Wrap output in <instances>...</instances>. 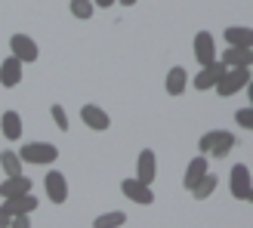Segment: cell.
I'll list each match as a JSON object with an SVG mask.
<instances>
[{
	"instance_id": "83f0119b",
	"label": "cell",
	"mask_w": 253,
	"mask_h": 228,
	"mask_svg": "<svg viewBox=\"0 0 253 228\" xmlns=\"http://www.w3.org/2000/svg\"><path fill=\"white\" fill-rule=\"evenodd\" d=\"M121 6H133V3H139V0H118Z\"/></svg>"
},
{
	"instance_id": "30bf717a",
	"label": "cell",
	"mask_w": 253,
	"mask_h": 228,
	"mask_svg": "<svg viewBox=\"0 0 253 228\" xmlns=\"http://www.w3.org/2000/svg\"><path fill=\"white\" fill-rule=\"evenodd\" d=\"M195 59L201 62V65H210V62L216 59V40H213V34L201 31L195 37Z\"/></svg>"
},
{
	"instance_id": "9a60e30c",
	"label": "cell",
	"mask_w": 253,
	"mask_h": 228,
	"mask_svg": "<svg viewBox=\"0 0 253 228\" xmlns=\"http://www.w3.org/2000/svg\"><path fill=\"white\" fill-rule=\"evenodd\" d=\"M210 170V163H207V157L201 154V157H195L192 163L185 167V176H182V185H185V191H192V188L201 182V176H204Z\"/></svg>"
},
{
	"instance_id": "44dd1931",
	"label": "cell",
	"mask_w": 253,
	"mask_h": 228,
	"mask_svg": "<svg viewBox=\"0 0 253 228\" xmlns=\"http://www.w3.org/2000/svg\"><path fill=\"white\" fill-rule=\"evenodd\" d=\"M0 167L6 170V176H19L22 173V157L16 154V151H3V154H0Z\"/></svg>"
},
{
	"instance_id": "4fadbf2b",
	"label": "cell",
	"mask_w": 253,
	"mask_h": 228,
	"mask_svg": "<svg viewBox=\"0 0 253 228\" xmlns=\"http://www.w3.org/2000/svg\"><path fill=\"white\" fill-rule=\"evenodd\" d=\"M81 117H84V123L90 126V130H99V133L111 126V117H108V114L99 108V105H84V108H81Z\"/></svg>"
},
{
	"instance_id": "7c38bea8",
	"label": "cell",
	"mask_w": 253,
	"mask_h": 228,
	"mask_svg": "<svg viewBox=\"0 0 253 228\" xmlns=\"http://www.w3.org/2000/svg\"><path fill=\"white\" fill-rule=\"evenodd\" d=\"M222 62L229 68H250L253 65V49L250 46H229L222 53Z\"/></svg>"
},
{
	"instance_id": "d4e9b609",
	"label": "cell",
	"mask_w": 253,
	"mask_h": 228,
	"mask_svg": "<svg viewBox=\"0 0 253 228\" xmlns=\"http://www.w3.org/2000/svg\"><path fill=\"white\" fill-rule=\"evenodd\" d=\"M235 120H238V126L250 130V126H253V108H241V111H235Z\"/></svg>"
},
{
	"instance_id": "6da1fadb",
	"label": "cell",
	"mask_w": 253,
	"mask_h": 228,
	"mask_svg": "<svg viewBox=\"0 0 253 228\" xmlns=\"http://www.w3.org/2000/svg\"><path fill=\"white\" fill-rule=\"evenodd\" d=\"M198 148H201V154H213V157L219 160V157H225L235 148V133H229V130L204 133V136H201V142H198Z\"/></svg>"
},
{
	"instance_id": "484cf974",
	"label": "cell",
	"mask_w": 253,
	"mask_h": 228,
	"mask_svg": "<svg viewBox=\"0 0 253 228\" xmlns=\"http://www.w3.org/2000/svg\"><path fill=\"white\" fill-rule=\"evenodd\" d=\"M9 219H12V216H9L3 207H0V228H6V225H9Z\"/></svg>"
},
{
	"instance_id": "52a82bcc",
	"label": "cell",
	"mask_w": 253,
	"mask_h": 228,
	"mask_svg": "<svg viewBox=\"0 0 253 228\" xmlns=\"http://www.w3.org/2000/svg\"><path fill=\"white\" fill-rule=\"evenodd\" d=\"M225 68H229L225 62H216V59H213L210 65H204V68H201V74L192 80V83H195V90H213V86H216V80L225 74Z\"/></svg>"
},
{
	"instance_id": "cb8c5ba5",
	"label": "cell",
	"mask_w": 253,
	"mask_h": 228,
	"mask_svg": "<svg viewBox=\"0 0 253 228\" xmlns=\"http://www.w3.org/2000/svg\"><path fill=\"white\" fill-rule=\"evenodd\" d=\"M49 114H53V120H56L59 130H62V133H68V117H65V108H62V105H53V108H49Z\"/></svg>"
},
{
	"instance_id": "8992f818",
	"label": "cell",
	"mask_w": 253,
	"mask_h": 228,
	"mask_svg": "<svg viewBox=\"0 0 253 228\" xmlns=\"http://www.w3.org/2000/svg\"><path fill=\"white\" fill-rule=\"evenodd\" d=\"M9 49H12V56H16L22 65H25V62H37V56H41V53H37V43L31 40L28 34H12L9 37Z\"/></svg>"
},
{
	"instance_id": "7402d4cb",
	"label": "cell",
	"mask_w": 253,
	"mask_h": 228,
	"mask_svg": "<svg viewBox=\"0 0 253 228\" xmlns=\"http://www.w3.org/2000/svg\"><path fill=\"white\" fill-rule=\"evenodd\" d=\"M124 222H126V213L118 210V213H105V216H99L93 225H96V228H121Z\"/></svg>"
},
{
	"instance_id": "8fae6325",
	"label": "cell",
	"mask_w": 253,
	"mask_h": 228,
	"mask_svg": "<svg viewBox=\"0 0 253 228\" xmlns=\"http://www.w3.org/2000/svg\"><path fill=\"white\" fill-rule=\"evenodd\" d=\"M0 83H3L6 90H12V86L22 83V62L16 56L3 59V65H0Z\"/></svg>"
},
{
	"instance_id": "277c9868",
	"label": "cell",
	"mask_w": 253,
	"mask_h": 228,
	"mask_svg": "<svg viewBox=\"0 0 253 228\" xmlns=\"http://www.w3.org/2000/svg\"><path fill=\"white\" fill-rule=\"evenodd\" d=\"M232 194L238 200H250V194H253V182H250V167L247 163H235L232 167Z\"/></svg>"
},
{
	"instance_id": "5bb4252c",
	"label": "cell",
	"mask_w": 253,
	"mask_h": 228,
	"mask_svg": "<svg viewBox=\"0 0 253 228\" xmlns=\"http://www.w3.org/2000/svg\"><path fill=\"white\" fill-rule=\"evenodd\" d=\"M6 204L3 210L9 213V216H16V213H34L37 210V197L31 191H25V194H16V197H3Z\"/></svg>"
},
{
	"instance_id": "2e32d148",
	"label": "cell",
	"mask_w": 253,
	"mask_h": 228,
	"mask_svg": "<svg viewBox=\"0 0 253 228\" xmlns=\"http://www.w3.org/2000/svg\"><path fill=\"white\" fill-rule=\"evenodd\" d=\"M0 133H3L6 139H22V117H19V111H6V114H0Z\"/></svg>"
},
{
	"instance_id": "9c48e42d",
	"label": "cell",
	"mask_w": 253,
	"mask_h": 228,
	"mask_svg": "<svg viewBox=\"0 0 253 228\" xmlns=\"http://www.w3.org/2000/svg\"><path fill=\"white\" fill-rule=\"evenodd\" d=\"M155 176H158V157H155V151H151V148H145L142 154H139V160H136V179L151 185V182H155Z\"/></svg>"
},
{
	"instance_id": "ffe728a7",
	"label": "cell",
	"mask_w": 253,
	"mask_h": 228,
	"mask_svg": "<svg viewBox=\"0 0 253 228\" xmlns=\"http://www.w3.org/2000/svg\"><path fill=\"white\" fill-rule=\"evenodd\" d=\"M185 86H188V71L185 68H170V74H167V93L170 96H182Z\"/></svg>"
},
{
	"instance_id": "4316f807",
	"label": "cell",
	"mask_w": 253,
	"mask_h": 228,
	"mask_svg": "<svg viewBox=\"0 0 253 228\" xmlns=\"http://www.w3.org/2000/svg\"><path fill=\"white\" fill-rule=\"evenodd\" d=\"M111 3H118V0H93V6H102V9L111 6Z\"/></svg>"
},
{
	"instance_id": "3957f363",
	"label": "cell",
	"mask_w": 253,
	"mask_h": 228,
	"mask_svg": "<svg viewBox=\"0 0 253 228\" xmlns=\"http://www.w3.org/2000/svg\"><path fill=\"white\" fill-rule=\"evenodd\" d=\"M247 86H250V68H225V74L216 80V86H213V90L229 99V96H235V93L247 90Z\"/></svg>"
},
{
	"instance_id": "7a4b0ae2",
	"label": "cell",
	"mask_w": 253,
	"mask_h": 228,
	"mask_svg": "<svg viewBox=\"0 0 253 228\" xmlns=\"http://www.w3.org/2000/svg\"><path fill=\"white\" fill-rule=\"evenodd\" d=\"M19 157L22 163H34V167H46V163H53L59 157V148L49 145V142H25L19 148Z\"/></svg>"
},
{
	"instance_id": "5b68a950",
	"label": "cell",
	"mask_w": 253,
	"mask_h": 228,
	"mask_svg": "<svg viewBox=\"0 0 253 228\" xmlns=\"http://www.w3.org/2000/svg\"><path fill=\"white\" fill-rule=\"evenodd\" d=\"M43 188H46V197L53 200V204H65V200H68V179L59 170H49L46 173Z\"/></svg>"
},
{
	"instance_id": "e0dca14e",
	"label": "cell",
	"mask_w": 253,
	"mask_h": 228,
	"mask_svg": "<svg viewBox=\"0 0 253 228\" xmlns=\"http://www.w3.org/2000/svg\"><path fill=\"white\" fill-rule=\"evenodd\" d=\"M25 191H31V179L28 176H9V179L0 185V194L3 197H16V194H25Z\"/></svg>"
},
{
	"instance_id": "ac0fdd59",
	"label": "cell",
	"mask_w": 253,
	"mask_h": 228,
	"mask_svg": "<svg viewBox=\"0 0 253 228\" xmlns=\"http://www.w3.org/2000/svg\"><path fill=\"white\" fill-rule=\"evenodd\" d=\"M225 43H232V46H253V31L247 28V25L225 28Z\"/></svg>"
},
{
	"instance_id": "ba28073f",
	"label": "cell",
	"mask_w": 253,
	"mask_h": 228,
	"mask_svg": "<svg viewBox=\"0 0 253 228\" xmlns=\"http://www.w3.org/2000/svg\"><path fill=\"white\" fill-rule=\"evenodd\" d=\"M121 191L130 197L133 204H142V207H148L151 200H155V194H151V185L139 182V179H124V182H121Z\"/></svg>"
},
{
	"instance_id": "d6986e66",
	"label": "cell",
	"mask_w": 253,
	"mask_h": 228,
	"mask_svg": "<svg viewBox=\"0 0 253 228\" xmlns=\"http://www.w3.org/2000/svg\"><path fill=\"white\" fill-rule=\"evenodd\" d=\"M216 185H219V176L207 170L204 176H201V182H198V185L192 188V194H195L198 200H207V197H210L213 191H216Z\"/></svg>"
},
{
	"instance_id": "603a6c76",
	"label": "cell",
	"mask_w": 253,
	"mask_h": 228,
	"mask_svg": "<svg viewBox=\"0 0 253 228\" xmlns=\"http://www.w3.org/2000/svg\"><path fill=\"white\" fill-rule=\"evenodd\" d=\"M74 19H93V0H71Z\"/></svg>"
}]
</instances>
